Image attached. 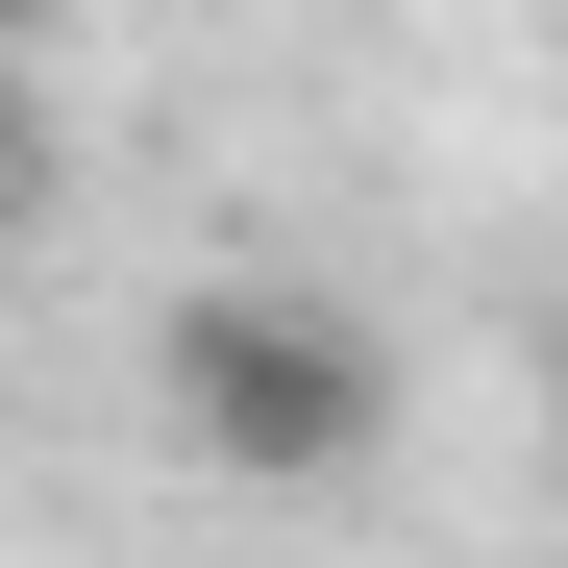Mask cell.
<instances>
[{
  "label": "cell",
  "instance_id": "cell-1",
  "mask_svg": "<svg viewBox=\"0 0 568 568\" xmlns=\"http://www.w3.org/2000/svg\"><path fill=\"white\" fill-rule=\"evenodd\" d=\"M149 420L223 469V495H346L371 420H396V371H371L346 297H297V272H223V297H173L149 346Z\"/></svg>",
  "mask_w": 568,
  "mask_h": 568
},
{
  "label": "cell",
  "instance_id": "cell-2",
  "mask_svg": "<svg viewBox=\"0 0 568 568\" xmlns=\"http://www.w3.org/2000/svg\"><path fill=\"white\" fill-rule=\"evenodd\" d=\"M0 26H50V0H0Z\"/></svg>",
  "mask_w": 568,
  "mask_h": 568
}]
</instances>
